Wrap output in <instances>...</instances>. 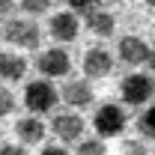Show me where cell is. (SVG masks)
Instances as JSON below:
<instances>
[{"label": "cell", "instance_id": "1", "mask_svg": "<svg viewBox=\"0 0 155 155\" xmlns=\"http://www.w3.org/2000/svg\"><path fill=\"white\" fill-rule=\"evenodd\" d=\"M3 39L12 42V45H18V48L33 51L42 42V30L27 18H12V21H6V27H3Z\"/></svg>", "mask_w": 155, "mask_h": 155}, {"label": "cell", "instance_id": "2", "mask_svg": "<svg viewBox=\"0 0 155 155\" xmlns=\"http://www.w3.org/2000/svg\"><path fill=\"white\" fill-rule=\"evenodd\" d=\"M119 96L125 98L128 104H146L155 96V81L149 75H140V72L125 75L122 84H119Z\"/></svg>", "mask_w": 155, "mask_h": 155}, {"label": "cell", "instance_id": "3", "mask_svg": "<svg viewBox=\"0 0 155 155\" xmlns=\"http://www.w3.org/2000/svg\"><path fill=\"white\" fill-rule=\"evenodd\" d=\"M93 128L98 131V137H114L125 128V110L114 104V101H104L93 116Z\"/></svg>", "mask_w": 155, "mask_h": 155}, {"label": "cell", "instance_id": "4", "mask_svg": "<svg viewBox=\"0 0 155 155\" xmlns=\"http://www.w3.org/2000/svg\"><path fill=\"white\" fill-rule=\"evenodd\" d=\"M24 104L33 114H48L57 104V93H54V87L48 81H30L27 90H24Z\"/></svg>", "mask_w": 155, "mask_h": 155}, {"label": "cell", "instance_id": "5", "mask_svg": "<svg viewBox=\"0 0 155 155\" xmlns=\"http://www.w3.org/2000/svg\"><path fill=\"white\" fill-rule=\"evenodd\" d=\"M36 69L45 78H66L69 72H72V57H69L63 48H48V51L39 54Z\"/></svg>", "mask_w": 155, "mask_h": 155}, {"label": "cell", "instance_id": "6", "mask_svg": "<svg viewBox=\"0 0 155 155\" xmlns=\"http://www.w3.org/2000/svg\"><path fill=\"white\" fill-rule=\"evenodd\" d=\"M84 72L90 78H107L114 72V54L110 51H104V48H90L87 54H84Z\"/></svg>", "mask_w": 155, "mask_h": 155}, {"label": "cell", "instance_id": "7", "mask_svg": "<svg viewBox=\"0 0 155 155\" xmlns=\"http://www.w3.org/2000/svg\"><path fill=\"white\" fill-rule=\"evenodd\" d=\"M116 54H119L122 63H128V66H140V63H146V57H149V45L140 36H125V39H119Z\"/></svg>", "mask_w": 155, "mask_h": 155}, {"label": "cell", "instance_id": "8", "mask_svg": "<svg viewBox=\"0 0 155 155\" xmlns=\"http://www.w3.org/2000/svg\"><path fill=\"white\" fill-rule=\"evenodd\" d=\"M54 134L63 143H78L84 134V119L78 114H57L54 116Z\"/></svg>", "mask_w": 155, "mask_h": 155}, {"label": "cell", "instance_id": "9", "mask_svg": "<svg viewBox=\"0 0 155 155\" xmlns=\"http://www.w3.org/2000/svg\"><path fill=\"white\" fill-rule=\"evenodd\" d=\"M48 33L57 42H72V39H78V18L72 12H57L48 24Z\"/></svg>", "mask_w": 155, "mask_h": 155}, {"label": "cell", "instance_id": "10", "mask_svg": "<svg viewBox=\"0 0 155 155\" xmlns=\"http://www.w3.org/2000/svg\"><path fill=\"white\" fill-rule=\"evenodd\" d=\"M27 75V60L21 54H12V51H3L0 54V81L6 84H15Z\"/></svg>", "mask_w": 155, "mask_h": 155}, {"label": "cell", "instance_id": "11", "mask_svg": "<svg viewBox=\"0 0 155 155\" xmlns=\"http://www.w3.org/2000/svg\"><path fill=\"white\" fill-rule=\"evenodd\" d=\"M15 137H18L21 143H27V146L42 143V137H45L42 119H39V116H21L18 122H15Z\"/></svg>", "mask_w": 155, "mask_h": 155}, {"label": "cell", "instance_id": "12", "mask_svg": "<svg viewBox=\"0 0 155 155\" xmlns=\"http://www.w3.org/2000/svg\"><path fill=\"white\" fill-rule=\"evenodd\" d=\"M93 87L87 84V81H69L66 84V90H63V101L69 104V107H90L93 104Z\"/></svg>", "mask_w": 155, "mask_h": 155}, {"label": "cell", "instance_id": "13", "mask_svg": "<svg viewBox=\"0 0 155 155\" xmlns=\"http://www.w3.org/2000/svg\"><path fill=\"white\" fill-rule=\"evenodd\" d=\"M87 27H90L96 36H114L116 21H114L110 12H98V9H93V12H90V18H87Z\"/></svg>", "mask_w": 155, "mask_h": 155}, {"label": "cell", "instance_id": "14", "mask_svg": "<svg viewBox=\"0 0 155 155\" xmlns=\"http://www.w3.org/2000/svg\"><path fill=\"white\" fill-rule=\"evenodd\" d=\"M137 131H140L143 137H152V140H155V107H149V110L140 114V119H137Z\"/></svg>", "mask_w": 155, "mask_h": 155}, {"label": "cell", "instance_id": "15", "mask_svg": "<svg viewBox=\"0 0 155 155\" xmlns=\"http://www.w3.org/2000/svg\"><path fill=\"white\" fill-rule=\"evenodd\" d=\"M78 152L81 155H104V143L98 140H78Z\"/></svg>", "mask_w": 155, "mask_h": 155}, {"label": "cell", "instance_id": "16", "mask_svg": "<svg viewBox=\"0 0 155 155\" xmlns=\"http://www.w3.org/2000/svg\"><path fill=\"white\" fill-rule=\"evenodd\" d=\"M21 9L24 12H30V15H42V12H48V6H51V0H18Z\"/></svg>", "mask_w": 155, "mask_h": 155}, {"label": "cell", "instance_id": "17", "mask_svg": "<svg viewBox=\"0 0 155 155\" xmlns=\"http://www.w3.org/2000/svg\"><path fill=\"white\" fill-rule=\"evenodd\" d=\"M12 110H15V96L0 84V116H9Z\"/></svg>", "mask_w": 155, "mask_h": 155}, {"label": "cell", "instance_id": "18", "mask_svg": "<svg viewBox=\"0 0 155 155\" xmlns=\"http://www.w3.org/2000/svg\"><path fill=\"white\" fill-rule=\"evenodd\" d=\"M66 6L69 9H75V12H93V9H98V0H66Z\"/></svg>", "mask_w": 155, "mask_h": 155}, {"label": "cell", "instance_id": "19", "mask_svg": "<svg viewBox=\"0 0 155 155\" xmlns=\"http://www.w3.org/2000/svg\"><path fill=\"white\" fill-rule=\"evenodd\" d=\"M119 149H122V152H146V146H143V143H137V140H122V143H119Z\"/></svg>", "mask_w": 155, "mask_h": 155}, {"label": "cell", "instance_id": "20", "mask_svg": "<svg viewBox=\"0 0 155 155\" xmlns=\"http://www.w3.org/2000/svg\"><path fill=\"white\" fill-rule=\"evenodd\" d=\"M42 152L45 155H63L66 146H63V140H60V143H42Z\"/></svg>", "mask_w": 155, "mask_h": 155}, {"label": "cell", "instance_id": "21", "mask_svg": "<svg viewBox=\"0 0 155 155\" xmlns=\"http://www.w3.org/2000/svg\"><path fill=\"white\" fill-rule=\"evenodd\" d=\"M12 6H15V0H0V18H6L12 12Z\"/></svg>", "mask_w": 155, "mask_h": 155}, {"label": "cell", "instance_id": "22", "mask_svg": "<svg viewBox=\"0 0 155 155\" xmlns=\"http://www.w3.org/2000/svg\"><path fill=\"white\" fill-rule=\"evenodd\" d=\"M146 63H149V69H152V72H155V45H152V48H149V57H146Z\"/></svg>", "mask_w": 155, "mask_h": 155}, {"label": "cell", "instance_id": "23", "mask_svg": "<svg viewBox=\"0 0 155 155\" xmlns=\"http://www.w3.org/2000/svg\"><path fill=\"white\" fill-rule=\"evenodd\" d=\"M143 3H146V6H152V9H155V0H143Z\"/></svg>", "mask_w": 155, "mask_h": 155}, {"label": "cell", "instance_id": "24", "mask_svg": "<svg viewBox=\"0 0 155 155\" xmlns=\"http://www.w3.org/2000/svg\"><path fill=\"white\" fill-rule=\"evenodd\" d=\"M0 143H3V131H0Z\"/></svg>", "mask_w": 155, "mask_h": 155}, {"label": "cell", "instance_id": "25", "mask_svg": "<svg viewBox=\"0 0 155 155\" xmlns=\"http://www.w3.org/2000/svg\"><path fill=\"white\" fill-rule=\"evenodd\" d=\"M107 3H119V0H107Z\"/></svg>", "mask_w": 155, "mask_h": 155}]
</instances>
